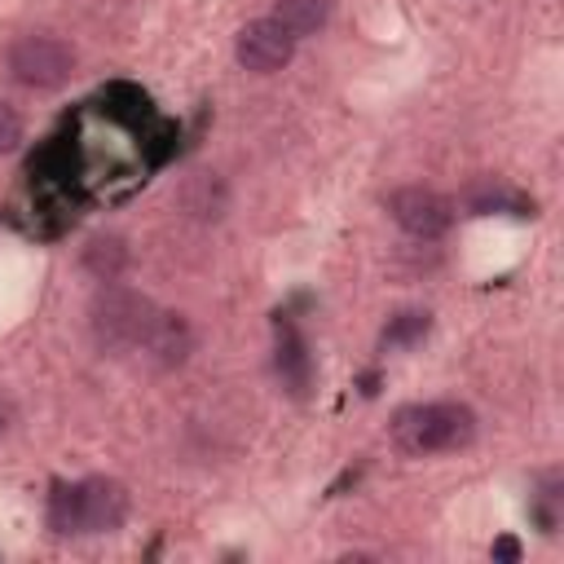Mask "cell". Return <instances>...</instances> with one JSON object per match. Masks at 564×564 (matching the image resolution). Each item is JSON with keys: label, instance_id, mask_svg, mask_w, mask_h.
I'll list each match as a JSON object with an SVG mask.
<instances>
[{"label": "cell", "instance_id": "obj_4", "mask_svg": "<svg viewBox=\"0 0 564 564\" xmlns=\"http://www.w3.org/2000/svg\"><path fill=\"white\" fill-rule=\"evenodd\" d=\"M75 498V533H115L128 520V489L110 476H88L70 485Z\"/></svg>", "mask_w": 564, "mask_h": 564}, {"label": "cell", "instance_id": "obj_7", "mask_svg": "<svg viewBox=\"0 0 564 564\" xmlns=\"http://www.w3.org/2000/svg\"><path fill=\"white\" fill-rule=\"evenodd\" d=\"M137 352H145L159 370H172L194 352V330H189V322L181 313H154V322H150V330H145Z\"/></svg>", "mask_w": 564, "mask_h": 564}, {"label": "cell", "instance_id": "obj_5", "mask_svg": "<svg viewBox=\"0 0 564 564\" xmlns=\"http://www.w3.org/2000/svg\"><path fill=\"white\" fill-rule=\"evenodd\" d=\"M388 212L392 220L410 234V238H441L454 225V203L427 185H401L388 194Z\"/></svg>", "mask_w": 564, "mask_h": 564}, {"label": "cell", "instance_id": "obj_12", "mask_svg": "<svg viewBox=\"0 0 564 564\" xmlns=\"http://www.w3.org/2000/svg\"><path fill=\"white\" fill-rule=\"evenodd\" d=\"M13 419H18V414H13V401H9L4 392H0V436H9V427H13Z\"/></svg>", "mask_w": 564, "mask_h": 564}, {"label": "cell", "instance_id": "obj_2", "mask_svg": "<svg viewBox=\"0 0 564 564\" xmlns=\"http://www.w3.org/2000/svg\"><path fill=\"white\" fill-rule=\"evenodd\" d=\"M154 304L137 291H123V286H110L93 300V339L106 348V352H137L150 322H154Z\"/></svg>", "mask_w": 564, "mask_h": 564}, {"label": "cell", "instance_id": "obj_11", "mask_svg": "<svg viewBox=\"0 0 564 564\" xmlns=\"http://www.w3.org/2000/svg\"><path fill=\"white\" fill-rule=\"evenodd\" d=\"M18 141H22V115L9 101H0V154H13Z\"/></svg>", "mask_w": 564, "mask_h": 564}, {"label": "cell", "instance_id": "obj_13", "mask_svg": "<svg viewBox=\"0 0 564 564\" xmlns=\"http://www.w3.org/2000/svg\"><path fill=\"white\" fill-rule=\"evenodd\" d=\"M494 555H502V560H516V555H520V546H516L511 538H502V542L494 546Z\"/></svg>", "mask_w": 564, "mask_h": 564}, {"label": "cell", "instance_id": "obj_3", "mask_svg": "<svg viewBox=\"0 0 564 564\" xmlns=\"http://www.w3.org/2000/svg\"><path fill=\"white\" fill-rule=\"evenodd\" d=\"M75 70V53L57 35H22L9 48V75L26 88H62Z\"/></svg>", "mask_w": 564, "mask_h": 564}, {"label": "cell", "instance_id": "obj_6", "mask_svg": "<svg viewBox=\"0 0 564 564\" xmlns=\"http://www.w3.org/2000/svg\"><path fill=\"white\" fill-rule=\"evenodd\" d=\"M234 53H238V66H242V70H251V75H273V70H282V66L291 62L295 35H291L286 26H278L273 18H256V22H247V26L238 31Z\"/></svg>", "mask_w": 564, "mask_h": 564}, {"label": "cell", "instance_id": "obj_8", "mask_svg": "<svg viewBox=\"0 0 564 564\" xmlns=\"http://www.w3.org/2000/svg\"><path fill=\"white\" fill-rule=\"evenodd\" d=\"M278 26H286L295 40L304 35H317L330 18V0H273V13H269Z\"/></svg>", "mask_w": 564, "mask_h": 564}, {"label": "cell", "instance_id": "obj_9", "mask_svg": "<svg viewBox=\"0 0 564 564\" xmlns=\"http://www.w3.org/2000/svg\"><path fill=\"white\" fill-rule=\"evenodd\" d=\"M123 264H128V251H123L119 238H93V242L84 247V269L97 273L101 282H115Z\"/></svg>", "mask_w": 564, "mask_h": 564}, {"label": "cell", "instance_id": "obj_1", "mask_svg": "<svg viewBox=\"0 0 564 564\" xmlns=\"http://www.w3.org/2000/svg\"><path fill=\"white\" fill-rule=\"evenodd\" d=\"M476 436V414L458 401H427V405H405L392 419V445L410 458L423 454H445L463 449Z\"/></svg>", "mask_w": 564, "mask_h": 564}, {"label": "cell", "instance_id": "obj_10", "mask_svg": "<svg viewBox=\"0 0 564 564\" xmlns=\"http://www.w3.org/2000/svg\"><path fill=\"white\" fill-rule=\"evenodd\" d=\"M419 335H427V313H401V317L383 330V344H410V339H419Z\"/></svg>", "mask_w": 564, "mask_h": 564}]
</instances>
